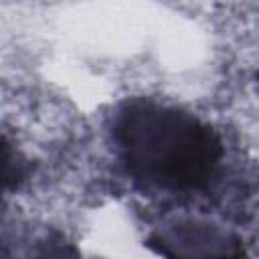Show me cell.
I'll list each match as a JSON object with an SVG mask.
<instances>
[{
  "instance_id": "6da1fadb",
  "label": "cell",
  "mask_w": 259,
  "mask_h": 259,
  "mask_svg": "<svg viewBox=\"0 0 259 259\" xmlns=\"http://www.w3.org/2000/svg\"><path fill=\"white\" fill-rule=\"evenodd\" d=\"M117 138L127 168L142 180L166 188H196L214 172L221 142L192 115L134 103L119 119Z\"/></svg>"
}]
</instances>
